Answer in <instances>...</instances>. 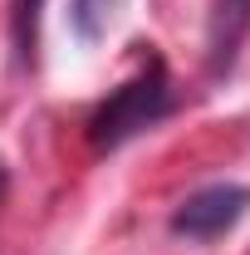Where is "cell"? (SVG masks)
<instances>
[{
    "label": "cell",
    "instance_id": "obj_5",
    "mask_svg": "<svg viewBox=\"0 0 250 255\" xmlns=\"http://www.w3.org/2000/svg\"><path fill=\"white\" fill-rule=\"evenodd\" d=\"M39 10L44 0H15V49L34 64V44H39Z\"/></svg>",
    "mask_w": 250,
    "mask_h": 255
},
{
    "label": "cell",
    "instance_id": "obj_6",
    "mask_svg": "<svg viewBox=\"0 0 250 255\" xmlns=\"http://www.w3.org/2000/svg\"><path fill=\"white\" fill-rule=\"evenodd\" d=\"M0 191H5V177H0Z\"/></svg>",
    "mask_w": 250,
    "mask_h": 255
},
{
    "label": "cell",
    "instance_id": "obj_2",
    "mask_svg": "<svg viewBox=\"0 0 250 255\" xmlns=\"http://www.w3.org/2000/svg\"><path fill=\"white\" fill-rule=\"evenodd\" d=\"M246 211H250V187H241V182H211V187L191 191L187 201L172 211V236L216 241L231 226H241Z\"/></svg>",
    "mask_w": 250,
    "mask_h": 255
},
{
    "label": "cell",
    "instance_id": "obj_4",
    "mask_svg": "<svg viewBox=\"0 0 250 255\" xmlns=\"http://www.w3.org/2000/svg\"><path fill=\"white\" fill-rule=\"evenodd\" d=\"M127 0H69V25L84 44H98L103 34L113 30V20L123 15Z\"/></svg>",
    "mask_w": 250,
    "mask_h": 255
},
{
    "label": "cell",
    "instance_id": "obj_3",
    "mask_svg": "<svg viewBox=\"0 0 250 255\" xmlns=\"http://www.w3.org/2000/svg\"><path fill=\"white\" fill-rule=\"evenodd\" d=\"M250 34V0H211V20H206V74L226 79Z\"/></svg>",
    "mask_w": 250,
    "mask_h": 255
},
{
    "label": "cell",
    "instance_id": "obj_1",
    "mask_svg": "<svg viewBox=\"0 0 250 255\" xmlns=\"http://www.w3.org/2000/svg\"><path fill=\"white\" fill-rule=\"evenodd\" d=\"M167 113H172V79H167L162 59H147V69H137L127 84H118L94 108L89 137H94L98 152H113V147H123L127 137L157 128Z\"/></svg>",
    "mask_w": 250,
    "mask_h": 255
}]
</instances>
